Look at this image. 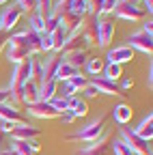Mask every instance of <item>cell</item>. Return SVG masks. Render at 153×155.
Here are the masks:
<instances>
[{
	"label": "cell",
	"mask_w": 153,
	"mask_h": 155,
	"mask_svg": "<svg viewBox=\"0 0 153 155\" xmlns=\"http://www.w3.org/2000/svg\"><path fill=\"white\" fill-rule=\"evenodd\" d=\"M106 119H108V114H99L97 119H93L88 125L80 127L75 134L67 136V140H82V142H95L99 138V136H104V129H106Z\"/></svg>",
	"instance_id": "6da1fadb"
},
{
	"label": "cell",
	"mask_w": 153,
	"mask_h": 155,
	"mask_svg": "<svg viewBox=\"0 0 153 155\" xmlns=\"http://www.w3.org/2000/svg\"><path fill=\"white\" fill-rule=\"evenodd\" d=\"M7 43L22 45V48H26V50L35 56V54L41 52V35L32 32L30 28H24V30H20V32H13V35L7 39Z\"/></svg>",
	"instance_id": "7a4b0ae2"
},
{
	"label": "cell",
	"mask_w": 153,
	"mask_h": 155,
	"mask_svg": "<svg viewBox=\"0 0 153 155\" xmlns=\"http://www.w3.org/2000/svg\"><path fill=\"white\" fill-rule=\"evenodd\" d=\"M119 138L131 149L134 155H151V147H149V142L142 140V138H138V136L134 134L129 127H119Z\"/></svg>",
	"instance_id": "3957f363"
},
{
	"label": "cell",
	"mask_w": 153,
	"mask_h": 155,
	"mask_svg": "<svg viewBox=\"0 0 153 155\" xmlns=\"http://www.w3.org/2000/svg\"><path fill=\"white\" fill-rule=\"evenodd\" d=\"M119 19H127V22H138L145 17V11L140 9V5H136L134 0H121L119 7L112 11Z\"/></svg>",
	"instance_id": "277c9868"
},
{
	"label": "cell",
	"mask_w": 153,
	"mask_h": 155,
	"mask_svg": "<svg viewBox=\"0 0 153 155\" xmlns=\"http://www.w3.org/2000/svg\"><path fill=\"white\" fill-rule=\"evenodd\" d=\"M127 48L131 50H138L142 54H151L153 52V35L145 32V30H136V32H131L127 37Z\"/></svg>",
	"instance_id": "5b68a950"
},
{
	"label": "cell",
	"mask_w": 153,
	"mask_h": 155,
	"mask_svg": "<svg viewBox=\"0 0 153 155\" xmlns=\"http://www.w3.org/2000/svg\"><path fill=\"white\" fill-rule=\"evenodd\" d=\"M63 63V54L61 52H52L50 56H45V61H41V78H39V84L50 82L56 78V69Z\"/></svg>",
	"instance_id": "8992f818"
},
{
	"label": "cell",
	"mask_w": 153,
	"mask_h": 155,
	"mask_svg": "<svg viewBox=\"0 0 153 155\" xmlns=\"http://www.w3.org/2000/svg\"><path fill=\"white\" fill-rule=\"evenodd\" d=\"M22 15H24V13H22V9H20V7H15V5L7 7V9H2V13H0V30H2V32L13 30L17 24H20Z\"/></svg>",
	"instance_id": "52a82bcc"
},
{
	"label": "cell",
	"mask_w": 153,
	"mask_h": 155,
	"mask_svg": "<svg viewBox=\"0 0 153 155\" xmlns=\"http://www.w3.org/2000/svg\"><path fill=\"white\" fill-rule=\"evenodd\" d=\"M82 24H84V17L82 15H75L71 11H67V13H63L58 17V28L65 32V37H71L73 32H78L82 28Z\"/></svg>",
	"instance_id": "ba28073f"
},
{
	"label": "cell",
	"mask_w": 153,
	"mask_h": 155,
	"mask_svg": "<svg viewBox=\"0 0 153 155\" xmlns=\"http://www.w3.org/2000/svg\"><path fill=\"white\" fill-rule=\"evenodd\" d=\"M28 114L35 116V119H45V121L58 119L61 116V112H56L50 101H35V104H30L28 106Z\"/></svg>",
	"instance_id": "9c48e42d"
},
{
	"label": "cell",
	"mask_w": 153,
	"mask_h": 155,
	"mask_svg": "<svg viewBox=\"0 0 153 155\" xmlns=\"http://www.w3.org/2000/svg\"><path fill=\"white\" fill-rule=\"evenodd\" d=\"M114 39V22L112 19H97V48H108Z\"/></svg>",
	"instance_id": "30bf717a"
},
{
	"label": "cell",
	"mask_w": 153,
	"mask_h": 155,
	"mask_svg": "<svg viewBox=\"0 0 153 155\" xmlns=\"http://www.w3.org/2000/svg\"><path fill=\"white\" fill-rule=\"evenodd\" d=\"M97 19H99V17L91 15V19H88V22H84L82 28H80V37H82L84 50L91 48V45H97Z\"/></svg>",
	"instance_id": "8fae6325"
},
{
	"label": "cell",
	"mask_w": 153,
	"mask_h": 155,
	"mask_svg": "<svg viewBox=\"0 0 153 155\" xmlns=\"http://www.w3.org/2000/svg\"><path fill=\"white\" fill-rule=\"evenodd\" d=\"M88 84L97 91V95H121L119 93V84L108 80V78H104V75H95Z\"/></svg>",
	"instance_id": "7c38bea8"
},
{
	"label": "cell",
	"mask_w": 153,
	"mask_h": 155,
	"mask_svg": "<svg viewBox=\"0 0 153 155\" xmlns=\"http://www.w3.org/2000/svg\"><path fill=\"white\" fill-rule=\"evenodd\" d=\"M131 58H134V50H131V48H127V45L112 48V50H108V54H106V61H108V63H114V65L129 63Z\"/></svg>",
	"instance_id": "4fadbf2b"
},
{
	"label": "cell",
	"mask_w": 153,
	"mask_h": 155,
	"mask_svg": "<svg viewBox=\"0 0 153 155\" xmlns=\"http://www.w3.org/2000/svg\"><path fill=\"white\" fill-rule=\"evenodd\" d=\"M35 101H39V84L28 80L24 86H22V93H20V104L24 106H30Z\"/></svg>",
	"instance_id": "5bb4252c"
},
{
	"label": "cell",
	"mask_w": 153,
	"mask_h": 155,
	"mask_svg": "<svg viewBox=\"0 0 153 155\" xmlns=\"http://www.w3.org/2000/svg\"><path fill=\"white\" fill-rule=\"evenodd\" d=\"M39 136V129L28 125V123H17L15 129L11 131V140H32Z\"/></svg>",
	"instance_id": "9a60e30c"
},
{
	"label": "cell",
	"mask_w": 153,
	"mask_h": 155,
	"mask_svg": "<svg viewBox=\"0 0 153 155\" xmlns=\"http://www.w3.org/2000/svg\"><path fill=\"white\" fill-rule=\"evenodd\" d=\"M131 114H134V110L127 104H117L112 108V119H114V123H117L119 127H125L131 121Z\"/></svg>",
	"instance_id": "2e32d148"
},
{
	"label": "cell",
	"mask_w": 153,
	"mask_h": 155,
	"mask_svg": "<svg viewBox=\"0 0 153 155\" xmlns=\"http://www.w3.org/2000/svg\"><path fill=\"white\" fill-rule=\"evenodd\" d=\"M30 56H32V54H30L26 48H22V45H13V43H7V58H9V63L20 65V63L28 61Z\"/></svg>",
	"instance_id": "e0dca14e"
},
{
	"label": "cell",
	"mask_w": 153,
	"mask_h": 155,
	"mask_svg": "<svg viewBox=\"0 0 153 155\" xmlns=\"http://www.w3.org/2000/svg\"><path fill=\"white\" fill-rule=\"evenodd\" d=\"M0 121H9V123H26L22 112L17 110L13 104H0Z\"/></svg>",
	"instance_id": "ac0fdd59"
},
{
	"label": "cell",
	"mask_w": 153,
	"mask_h": 155,
	"mask_svg": "<svg viewBox=\"0 0 153 155\" xmlns=\"http://www.w3.org/2000/svg\"><path fill=\"white\" fill-rule=\"evenodd\" d=\"M106 151H108V138L99 136L95 142H88L82 151H78V155H106Z\"/></svg>",
	"instance_id": "d6986e66"
},
{
	"label": "cell",
	"mask_w": 153,
	"mask_h": 155,
	"mask_svg": "<svg viewBox=\"0 0 153 155\" xmlns=\"http://www.w3.org/2000/svg\"><path fill=\"white\" fill-rule=\"evenodd\" d=\"M63 61H65L67 65H71L73 69L80 71V67H84L86 61H88V54H86V50H73V52L63 54Z\"/></svg>",
	"instance_id": "ffe728a7"
},
{
	"label": "cell",
	"mask_w": 153,
	"mask_h": 155,
	"mask_svg": "<svg viewBox=\"0 0 153 155\" xmlns=\"http://www.w3.org/2000/svg\"><path fill=\"white\" fill-rule=\"evenodd\" d=\"M131 131L136 134L138 138H142V140L151 142V138H153V114L149 112V114L145 116V119L140 121V125H138V127H134Z\"/></svg>",
	"instance_id": "44dd1931"
},
{
	"label": "cell",
	"mask_w": 153,
	"mask_h": 155,
	"mask_svg": "<svg viewBox=\"0 0 153 155\" xmlns=\"http://www.w3.org/2000/svg\"><path fill=\"white\" fill-rule=\"evenodd\" d=\"M56 91H58V82L56 80L39 84V101H52L56 97Z\"/></svg>",
	"instance_id": "7402d4cb"
},
{
	"label": "cell",
	"mask_w": 153,
	"mask_h": 155,
	"mask_svg": "<svg viewBox=\"0 0 153 155\" xmlns=\"http://www.w3.org/2000/svg\"><path fill=\"white\" fill-rule=\"evenodd\" d=\"M69 110L75 114V119L88 114V106H86V101L82 99V97H69Z\"/></svg>",
	"instance_id": "603a6c76"
},
{
	"label": "cell",
	"mask_w": 153,
	"mask_h": 155,
	"mask_svg": "<svg viewBox=\"0 0 153 155\" xmlns=\"http://www.w3.org/2000/svg\"><path fill=\"white\" fill-rule=\"evenodd\" d=\"M43 26H45V17H43V15H39L37 11L28 13V28H30L32 32L43 35Z\"/></svg>",
	"instance_id": "cb8c5ba5"
},
{
	"label": "cell",
	"mask_w": 153,
	"mask_h": 155,
	"mask_svg": "<svg viewBox=\"0 0 153 155\" xmlns=\"http://www.w3.org/2000/svg\"><path fill=\"white\" fill-rule=\"evenodd\" d=\"M75 73H78V69H73L71 65H67V63L63 61V63L58 65V69H56V78H54V80H56V82H67L69 78L75 75Z\"/></svg>",
	"instance_id": "d4e9b609"
},
{
	"label": "cell",
	"mask_w": 153,
	"mask_h": 155,
	"mask_svg": "<svg viewBox=\"0 0 153 155\" xmlns=\"http://www.w3.org/2000/svg\"><path fill=\"white\" fill-rule=\"evenodd\" d=\"M86 71H88V75H99L101 71H104V67H106V63H104V58H88L86 61Z\"/></svg>",
	"instance_id": "484cf974"
},
{
	"label": "cell",
	"mask_w": 153,
	"mask_h": 155,
	"mask_svg": "<svg viewBox=\"0 0 153 155\" xmlns=\"http://www.w3.org/2000/svg\"><path fill=\"white\" fill-rule=\"evenodd\" d=\"M108 147L114 151V155H134V153H131V149H129L121 138H112V140L108 142Z\"/></svg>",
	"instance_id": "4316f807"
},
{
	"label": "cell",
	"mask_w": 153,
	"mask_h": 155,
	"mask_svg": "<svg viewBox=\"0 0 153 155\" xmlns=\"http://www.w3.org/2000/svg\"><path fill=\"white\" fill-rule=\"evenodd\" d=\"M104 78H108V80H112V82H117L119 78L123 75V69H121V65H114V63H108L106 67H104Z\"/></svg>",
	"instance_id": "83f0119b"
},
{
	"label": "cell",
	"mask_w": 153,
	"mask_h": 155,
	"mask_svg": "<svg viewBox=\"0 0 153 155\" xmlns=\"http://www.w3.org/2000/svg\"><path fill=\"white\" fill-rule=\"evenodd\" d=\"M50 37V41H52V52H61V48H63V43H65V32L61 30V28H56L52 35H48Z\"/></svg>",
	"instance_id": "f1b7e54d"
},
{
	"label": "cell",
	"mask_w": 153,
	"mask_h": 155,
	"mask_svg": "<svg viewBox=\"0 0 153 155\" xmlns=\"http://www.w3.org/2000/svg\"><path fill=\"white\" fill-rule=\"evenodd\" d=\"M28 65H30V80L39 84V78H41V61H39V58H35V56H30L28 58Z\"/></svg>",
	"instance_id": "f546056e"
},
{
	"label": "cell",
	"mask_w": 153,
	"mask_h": 155,
	"mask_svg": "<svg viewBox=\"0 0 153 155\" xmlns=\"http://www.w3.org/2000/svg\"><path fill=\"white\" fill-rule=\"evenodd\" d=\"M11 149L15 151V155H35V153L30 151V147H28L26 140H13V142H11Z\"/></svg>",
	"instance_id": "4dcf8cb0"
},
{
	"label": "cell",
	"mask_w": 153,
	"mask_h": 155,
	"mask_svg": "<svg viewBox=\"0 0 153 155\" xmlns=\"http://www.w3.org/2000/svg\"><path fill=\"white\" fill-rule=\"evenodd\" d=\"M67 82H69V84H71V86H73L75 91H78V93H80V91H82V88H84V86L88 84V80H86V75H80V71L75 73V75H71V78H69Z\"/></svg>",
	"instance_id": "1f68e13d"
},
{
	"label": "cell",
	"mask_w": 153,
	"mask_h": 155,
	"mask_svg": "<svg viewBox=\"0 0 153 155\" xmlns=\"http://www.w3.org/2000/svg\"><path fill=\"white\" fill-rule=\"evenodd\" d=\"M67 5H69V11L71 13L84 17V13H86V0H69Z\"/></svg>",
	"instance_id": "d6a6232c"
},
{
	"label": "cell",
	"mask_w": 153,
	"mask_h": 155,
	"mask_svg": "<svg viewBox=\"0 0 153 155\" xmlns=\"http://www.w3.org/2000/svg\"><path fill=\"white\" fill-rule=\"evenodd\" d=\"M52 5H54V0H37V13L43 15V17H50L52 15Z\"/></svg>",
	"instance_id": "836d02e7"
},
{
	"label": "cell",
	"mask_w": 153,
	"mask_h": 155,
	"mask_svg": "<svg viewBox=\"0 0 153 155\" xmlns=\"http://www.w3.org/2000/svg\"><path fill=\"white\" fill-rule=\"evenodd\" d=\"M67 2H69V0H56V2L52 5V15L54 17H61L63 13H67L69 11V5Z\"/></svg>",
	"instance_id": "e575fe53"
},
{
	"label": "cell",
	"mask_w": 153,
	"mask_h": 155,
	"mask_svg": "<svg viewBox=\"0 0 153 155\" xmlns=\"http://www.w3.org/2000/svg\"><path fill=\"white\" fill-rule=\"evenodd\" d=\"M50 104H52V108H54L56 112H61V114L69 110V99H65V97H54Z\"/></svg>",
	"instance_id": "d590c367"
},
{
	"label": "cell",
	"mask_w": 153,
	"mask_h": 155,
	"mask_svg": "<svg viewBox=\"0 0 153 155\" xmlns=\"http://www.w3.org/2000/svg\"><path fill=\"white\" fill-rule=\"evenodd\" d=\"M15 7H20L22 13H32L37 11V0H15Z\"/></svg>",
	"instance_id": "8d00e7d4"
},
{
	"label": "cell",
	"mask_w": 153,
	"mask_h": 155,
	"mask_svg": "<svg viewBox=\"0 0 153 155\" xmlns=\"http://www.w3.org/2000/svg\"><path fill=\"white\" fill-rule=\"evenodd\" d=\"M121 0H101V9H99V15H106V13H112L114 9L119 7ZM97 15V17H99Z\"/></svg>",
	"instance_id": "74e56055"
},
{
	"label": "cell",
	"mask_w": 153,
	"mask_h": 155,
	"mask_svg": "<svg viewBox=\"0 0 153 155\" xmlns=\"http://www.w3.org/2000/svg\"><path fill=\"white\" fill-rule=\"evenodd\" d=\"M56 28H58V17H54V15H50V17H45V26H43V35H52Z\"/></svg>",
	"instance_id": "f35d334b"
},
{
	"label": "cell",
	"mask_w": 153,
	"mask_h": 155,
	"mask_svg": "<svg viewBox=\"0 0 153 155\" xmlns=\"http://www.w3.org/2000/svg\"><path fill=\"white\" fill-rule=\"evenodd\" d=\"M15 125H17V123H9V121H2V123H0V131H2L5 136H11V131L15 129Z\"/></svg>",
	"instance_id": "ab89813d"
},
{
	"label": "cell",
	"mask_w": 153,
	"mask_h": 155,
	"mask_svg": "<svg viewBox=\"0 0 153 155\" xmlns=\"http://www.w3.org/2000/svg\"><path fill=\"white\" fill-rule=\"evenodd\" d=\"M41 52H52V41L48 35H41Z\"/></svg>",
	"instance_id": "60d3db41"
},
{
	"label": "cell",
	"mask_w": 153,
	"mask_h": 155,
	"mask_svg": "<svg viewBox=\"0 0 153 155\" xmlns=\"http://www.w3.org/2000/svg\"><path fill=\"white\" fill-rule=\"evenodd\" d=\"M58 119H63V123H73V121H75V114H73L71 110H67V112H63V114L58 116Z\"/></svg>",
	"instance_id": "b9f144b4"
},
{
	"label": "cell",
	"mask_w": 153,
	"mask_h": 155,
	"mask_svg": "<svg viewBox=\"0 0 153 155\" xmlns=\"http://www.w3.org/2000/svg\"><path fill=\"white\" fill-rule=\"evenodd\" d=\"M80 93H82L84 97H97V91H95V88H93L91 84H86V86H84V88H82Z\"/></svg>",
	"instance_id": "7bdbcfd3"
},
{
	"label": "cell",
	"mask_w": 153,
	"mask_h": 155,
	"mask_svg": "<svg viewBox=\"0 0 153 155\" xmlns=\"http://www.w3.org/2000/svg\"><path fill=\"white\" fill-rule=\"evenodd\" d=\"M26 142H28V147H30V151H32V153H39V151H41V144H39V140H37V138L26 140Z\"/></svg>",
	"instance_id": "ee69618b"
},
{
	"label": "cell",
	"mask_w": 153,
	"mask_h": 155,
	"mask_svg": "<svg viewBox=\"0 0 153 155\" xmlns=\"http://www.w3.org/2000/svg\"><path fill=\"white\" fill-rule=\"evenodd\" d=\"M9 99H11L9 88H0V104H9Z\"/></svg>",
	"instance_id": "f6af8a7d"
},
{
	"label": "cell",
	"mask_w": 153,
	"mask_h": 155,
	"mask_svg": "<svg viewBox=\"0 0 153 155\" xmlns=\"http://www.w3.org/2000/svg\"><path fill=\"white\" fill-rule=\"evenodd\" d=\"M140 9H142L145 13H149V15H151V11H153V0H142Z\"/></svg>",
	"instance_id": "bcb514c9"
},
{
	"label": "cell",
	"mask_w": 153,
	"mask_h": 155,
	"mask_svg": "<svg viewBox=\"0 0 153 155\" xmlns=\"http://www.w3.org/2000/svg\"><path fill=\"white\" fill-rule=\"evenodd\" d=\"M140 30H145V32L153 35V22H151V17H149V19H145V24H142V28H140Z\"/></svg>",
	"instance_id": "7dc6e473"
},
{
	"label": "cell",
	"mask_w": 153,
	"mask_h": 155,
	"mask_svg": "<svg viewBox=\"0 0 153 155\" xmlns=\"http://www.w3.org/2000/svg\"><path fill=\"white\" fill-rule=\"evenodd\" d=\"M7 39H9V35L0 30V54H2V50L7 48Z\"/></svg>",
	"instance_id": "c3c4849f"
},
{
	"label": "cell",
	"mask_w": 153,
	"mask_h": 155,
	"mask_svg": "<svg viewBox=\"0 0 153 155\" xmlns=\"http://www.w3.org/2000/svg\"><path fill=\"white\" fill-rule=\"evenodd\" d=\"M131 86H134V82L129 80V78H123V80H121V88H123V91H129Z\"/></svg>",
	"instance_id": "681fc988"
},
{
	"label": "cell",
	"mask_w": 153,
	"mask_h": 155,
	"mask_svg": "<svg viewBox=\"0 0 153 155\" xmlns=\"http://www.w3.org/2000/svg\"><path fill=\"white\" fill-rule=\"evenodd\" d=\"M147 84H149V88L153 86V67L149 65V73H147Z\"/></svg>",
	"instance_id": "f907efd6"
},
{
	"label": "cell",
	"mask_w": 153,
	"mask_h": 155,
	"mask_svg": "<svg viewBox=\"0 0 153 155\" xmlns=\"http://www.w3.org/2000/svg\"><path fill=\"white\" fill-rule=\"evenodd\" d=\"M0 155H15V151L9 147V149H2V151H0Z\"/></svg>",
	"instance_id": "816d5d0a"
},
{
	"label": "cell",
	"mask_w": 153,
	"mask_h": 155,
	"mask_svg": "<svg viewBox=\"0 0 153 155\" xmlns=\"http://www.w3.org/2000/svg\"><path fill=\"white\" fill-rule=\"evenodd\" d=\"M5 2H9V0H0V5H5Z\"/></svg>",
	"instance_id": "f5cc1de1"
}]
</instances>
